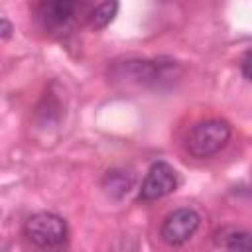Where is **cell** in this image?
I'll list each match as a JSON object with an SVG mask.
<instances>
[{
	"label": "cell",
	"mask_w": 252,
	"mask_h": 252,
	"mask_svg": "<svg viewBox=\"0 0 252 252\" xmlns=\"http://www.w3.org/2000/svg\"><path fill=\"white\" fill-rule=\"evenodd\" d=\"M26 236L37 248H59L67 240V222L55 213H35L26 220Z\"/></svg>",
	"instance_id": "3"
},
{
	"label": "cell",
	"mask_w": 252,
	"mask_h": 252,
	"mask_svg": "<svg viewBox=\"0 0 252 252\" xmlns=\"http://www.w3.org/2000/svg\"><path fill=\"white\" fill-rule=\"evenodd\" d=\"M61 120V102L55 98L53 93H47L37 106V122L41 128H51L57 126Z\"/></svg>",
	"instance_id": "8"
},
{
	"label": "cell",
	"mask_w": 252,
	"mask_h": 252,
	"mask_svg": "<svg viewBox=\"0 0 252 252\" xmlns=\"http://www.w3.org/2000/svg\"><path fill=\"white\" fill-rule=\"evenodd\" d=\"M12 32H14V28H12V24L8 22V18H2V20H0V37H2L4 41H8V39L12 37Z\"/></svg>",
	"instance_id": "12"
},
{
	"label": "cell",
	"mask_w": 252,
	"mask_h": 252,
	"mask_svg": "<svg viewBox=\"0 0 252 252\" xmlns=\"http://www.w3.org/2000/svg\"><path fill=\"white\" fill-rule=\"evenodd\" d=\"M230 140V126L228 122L220 120V118H207L197 122L187 138H185V150L197 158V159H205L215 156L217 152H220Z\"/></svg>",
	"instance_id": "2"
},
{
	"label": "cell",
	"mask_w": 252,
	"mask_h": 252,
	"mask_svg": "<svg viewBox=\"0 0 252 252\" xmlns=\"http://www.w3.org/2000/svg\"><path fill=\"white\" fill-rule=\"evenodd\" d=\"M177 183H179L177 171L169 163L158 161L146 173L138 197H140V201H158V199L173 193L177 189Z\"/></svg>",
	"instance_id": "5"
},
{
	"label": "cell",
	"mask_w": 252,
	"mask_h": 252,
	"mask_svg": "<svg viewBox=\"0 0 252 252\" xmlns=\"http://www.w3.org/2000/svg\"><path fill=\"white\" fill-rule=\"evenodd\" d=\"M79 8L81 6L77 2H69V0L43 2L37 6V22L49 33H63L73 24Z\"/></svg>",
	"instance_id": "6"
},
{
	"label": "cell",
	"mask_w": 252,
	"mask_h": 252,
	"mask_svg": "<svg viewBox=\"0 0 252 252\" xmlns=\"http://www.w3.org/2000/svg\"><path fill=\"white\" fill-rule=\"evenodd\" d=\"M179 75L181 67L171 59H126L116 61L110 69V79L126 87H159Z\"/></svg>",
	"instance_id": "1"
},
{
	"label": "cell",
	"mask_w": 252,
	"mask_h": 252,
	"mask_svg": "<svg viewBox=\"0 0 252 252\" xmlns=\"http://www.w3.org/2000/svg\"><path fill=\"white\" fill-rule=\"evenodd\" d=\"M199 224H201V215L191 207H181L171 211L163 219L159 236L167 246H181L197 232Z\"/></svg>",
	"instance_id": "4"
},
{
	"label": "cell",
	"mask_w": 252,
	"mask_h": 252,
	"mask_svg": "<svg viewBox=\"0 0 252 252\" xmlns=\"http://www.w3.org/2000/svg\"><path fill=\"white\" fill-rule=\"evenodd\" d=\"M219 244H222L228 252H252V232L222 230L219 232Z\"/></svg>",
	"instance_id": "9"
},
{
	"label": "cell",
	"mask_w": 252,
	"mask_h": 252,
	"mask_svg": "<svg viewBox=\"0 0 252 252\" xmlns=\"http://www.w3.org/2000/svg\"><path fill=\"white\" fill-rule=\"evenodd\" d=\"M240 71L242 75L252 83V49L244 53V57L240 59Z\"/></svg>",
	"instance_id": "11"
},
{
	"label": "cell",
	"mask_w": 252,
	"mask_h": 252,
	"mask_svg": "<svg viewBox=\"0 0 252 252\" xmlns=\"http://www.w3.org/2000/svg\"><path fill=\"white\" fill-rule=\"evenodd\" d=\"M118 8H120V4L118 2H102V4H98V6H94L93 10H91V14H89V22H91V26L94 28V30H104L112 20H114V16L118 14Z\"/></svg>",
	"instance_id": "10"
},
{
	"label": "cell",
	"mask_w": 252,
	"mask_h": 252,
	"mask_svg": "<svg viewBox=\"0 0 252 252\" xmlns=\"http://www.w3.org/2000/svg\"><path fill=\"white\" fill-rule=\"evenodd\" d=\"M102 191L106 193V197L114 199V201H120L124 199L132 187H134V173L130 169H122V167H116V169H110L104 173L102 177Z\"/></svg>",
	"instance_id": "7"
}]
</instances>
